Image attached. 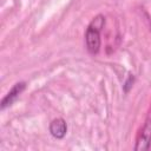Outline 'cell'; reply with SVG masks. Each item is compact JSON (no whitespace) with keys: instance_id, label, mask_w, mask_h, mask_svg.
<instances>
[{"instance_id":"cell-5","label":"cell","mask_w":151,"mask_h":151,"mask_svg":"<svg viewBox=\"0 0 151 151\" xmlns=\"http://www.w3.org/2000/svg\"><path fill=\"white\" fill-rule=\"evenodd\" d=\"M133 80H134V78H133L132 76H130L129 79L126 80L125 85H124V91H125V92H129V90L131 88V86H132V84H133Z\"/></svg>"},{"instance_id":"cell-1","label":"cell","mask_w":151,"mask_h":151,"mask_svg":"<svg viewBox=\"0 0 151 151\" xmlns=\"http://www.w3.org/2000/svg\"><path fill=\"white\" fill-rule=\"evenodd\" d=\"M105 24V18L103 15H97L93 18L91 24L88 25L85 33L86 48L91 54H96L100 50V31Z\"/></svg>"},{"instance_id":"cell-3","label":"cell","mask_w":151,"mask_h":151,"mask_svg":"<svg viewBox=\"0 0 151 151\" xmlns=\"http://www.w3.org/2000/svg\"><path fill=\"white\" fill-rule=\"evenodd\" d=\"M25 88H26V83L25 81H20V83H17L15 85H13V87L9 90V92L1 100V109L4 110L6 107L11 106L17 100V98L22 93V91Z\"/></svg>"},{"instance_id":"cell-4","label":"cell","mask_w":151,"mask_h":151,"mask_svg":"<svg viewBox=\"0 0 151 151\" xmlns=\"http://www.w3.org/2000/svg\"><path fill=\"white\" fill-rule=\"evenodd\" d=\"M67 132V124L63 118H55L51 122L50 124V133L57 138V139H61L65 137Z\"/></svg>"},{"instance_id":"cell-2","label":"cell","mask_w":151,"mask_h":151,"mask_svg":"<svg viewBox=\"0 0 151 151\" xmlns=\"http://www.w3.org/2000/svg\"><path fill=\"white\" fill-rule=\"evenodd\" d=\"M150 146H151V118H147L137 136L134 150L144 151V150H149Z\"/></svg>"}]
</instances>
